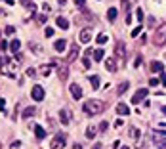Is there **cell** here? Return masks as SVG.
Here are the masks:
<instances>
[{
    "label": "cell",
    "mask_w": 166,
    "mask_h": 149,
    "mask_svg": "<svg viewBox=\"0 0 166 149\" xmlns=\"http://www.w3.org/2000/svg\"><path fill=\"white\" fill-rule=\"evenodd\" d=\"M120 149H128V147H126V145H122V147H120Z\"/></svg>",
    "instance_id": "obj_50"
},
{
    "label": "cell",
    "mask_w": 166,
    "mask_h": 149,
    "mask_svg": "<svg viewBox=\"0 0 166 149\" xmlns=\"http://www.w3.org/2000/svg\"><path fill=\"white\" fill-rule=\"evenodd\" d=\"M44 34L50 38V36H54V29H50V27H46V31H44Z\"/></svg>",
    "instance_id": "obj_34"
},
{
    "label": "cell",
    "mask_w": 166,
    "mask_h": 149,
    "mask_svg": "<svg viewBox=\"0 0 166 149\" xmlns=\"http://www.w3.org/2000/svg\"><path fill=\"white\" fill-rule=\"evenodd\" d=\"M136 13H138V21H140V23H141V21H143V12H141V10H138V12H136Z\"/></svg>",
    "instance_id": "obj_36"
},
{
    "label": "cell",
    "mask_w": 166,
    "mask_h": 149,
    "mask_svg": "<svg viewBox=\"0 0 166 149\" xmlns=\"http://www.w3.org/2000/svg\"><path fill=\"white\" fill-rule=\"evenodd\" d=\"M105 42H107V36L105 34H99L97 36V44H105Z\"/></svg>",
    "instance_id": "obj_32"
},
{
    "label": "cell",
    "mask_w": 166,
    "mask_h": 149,
    "mask_svg": "<svg viewBox=\"0 0 166 149\" xmlns=\"http://www.w3.org/2000/svg\"><path fill=\"white\" fill-rule=\"evenodd\" d=\"M90 84L94 86V90H97V88H99V77H97V75L90 77Z\"/></svg>",
    "instance_id": "obj_26"
},
{
    "label": "cell",
    "mask_w": 166,
    "mask_h": 149,
    "mask_svg": "<svg viewBox=\"0 0 166 149\" xmlns=\"http://www.w3.org/2000/svg\"><path fill=\"white\" fill-rule=\"evenodd\" d=\"M84 113H88V115H99L105 111V103H103L101 99H88L86 103L82 105Z\"/></svg>",
    "instance_id": "obj_1"
},
{
    "label": "cell",
    "mask_w": 166,
    "mask_h": 149,
    "mask_svg": "<svg viewBox=\"0 0 166 149\" xmlns=\"http://www.w3.org/2000/svg\"><path fill=\"white\" fill-rule=\"evenodd\" d=\"M31 52H36V54H42V48H40L36 42H31Z\"/></svg>",
    "instance_id": "obj_29"
},
{
    "label": "cell",
    "mask_w": 166,
    "mask_h": 149,
    "mask_svg": "<svg viewBox=\"0 0 166 149\" xmlns=\"http://www.w3.org/2000/svg\"><path fill=\"white\" fill-rule=\"evenodd\" d=\"M149 84H151V86H157V84H159V80H157V78H151V80H149Z\"/></svg>",
    "instance_id": "obj_44"
},
{
    "label": "cell",
    "mask_w": 166,
    "mask_h": 149,
    "mask_svg": "<svg viewBox=\"0 0 166 149\" xmlns=\"http://www.w3.org/2000/svg\"><path fill=\"white\" fill-rule=\"evenodd\" d=\"M34 113H36V109H34V107H27V109L23 111V115H21V117H23V119H29V117H32Z\"/></svg>",
    "instance_id": "obj_22"
},
{
    "label": "cell",
    "mask_w": 166,
    "mask_h": 149,
    "mask_svg": "<svg viewBox=\"0 0 166 149\" xmlns=\"http://www.w3.org/2000/svg\"><path fill=\"white\" fill-rule=\"evenodd\" d=\"M103 59V50H96L94 52V61H101Z\"/></svg>",
    "instance_id": "obj_28"
},
{
    "label": "cell",
    "mask_w": 166,
    "mask_h": 149,
    "mask_svg": "<svg viewBox=\"0 0 166 149\" xmlns=\"http://www.w3.org/2000/svg\"><path fill=\"white\" fill-rule=\"evenodd\" d=\"M116 56L118 58H124L126 56V46H124V42H116Z\"/></svg>",
    "instance_id": "obj_13"
},
{
    "label": "cell",
    "mask_w": 166,
    "mask_h": 149,
    "mask_svg": "<svg viewBox=\"0 0 166 149\" xmlns=\"http://www.w3.org/2000/svg\"><path fill=\"white\" fill-rule=\"evenodd\" d=\"M153 42L155 46H164L166 44V23L159 25V29H155V34H153Z\"/></svg>",
    "instance_id": "obj_2"
},
{
    "label": "cell",
    "mask_w": 166,
    "mask_h": 149,
    "mask_svg": "<svg viewBox=\"0 0 166 149\" xmlns=\"http://www.w3.org/2000/svg\"><path fill=\"white\" fill-rule=\"evenodd\" d=\"M128 86H130V82H126V80H124V82H120V84H118V88H116V96H122V94L128 90Z\"/></svg>",
    "instance_id": "obj_19"
},
{
    "label": "cell",
    "mask_w": 166,
    "mask_h": 149,
    "mask_svg": "<svg viewBox=\"0 0 166 149\" xmlns=\"http://www.w3.org/2000/svg\"><path fill=\"white\" fill-rule=\"evenodd\" d=\"M34 134H36L38 140H44V138H46V130L42 128V126H38V124H34Z\"/></svg>",
    "instance_id": "obj_16"
},
{
    "label": "cell",
    "mask_w": 166,
    "mask_h": 149,
    "mask_svg": "<svg viewBox=\"0 0 166 149\" xmlns=\"http://www.w3.org/2000/svg\"><path fill=\"white\" fill-rule=\"evenodd\" d=\"M6 2H8V4H10V6H12V4H13V0H6Z\"/></svg>",
    "instance_id": "obj_49"
},
{
    "label": "cell",
    "mask_w": 166,
    "mask_h": 149,
    "mask_svg": "<svg viewBox=\"0 0 166 149\" xmlns=\"http://www.w3.org/2000/svg\"><path fill=\"white\" fill-rule=\"evenodd\" d=\"M140 29H141V25L138 27V29H134V31H132V36H138V34H140Z\"/></svg>",
    "instance_id": "obj_42"
},
{
    "label": "cell",
    "mask_w": 166,
    "mask_h": 149,
    "mask_svg": "<svg viewBox=\"0 0 166 149\" xmlns=\"http://www.w3.org/2000/svg\"><path fill=\"white\" fill-rule=\"evenodd\" d=\"M162 67H164V65H162V63H160V61H153V63H151V71H157V73H159V71H162Z\"/></svg>",
    "instance_id": "obj_27"
},
{
    "label": "cell",
    "mask_w": 166,
    "mask_h": 149,
    "mask_svg": "<svg viewBox=\"0 0 166 149\" xmlns=\"http://www.w3.org/2000/svg\"><path fill=\"white\" fill-rule=\"evenodd\" d=\"M130 136H132V138H136V140H138V138H140L141 134H140V130H138V128H130Z\"/></svg>",
    "instance_id": "obj_30"
},
{
    "label": "cell",
    "mask_w": 166,
    "mask_h": 149,
    "mask_svg": "<svg viewBox=\"0 0 166 149\" xmlns=\"http://www.w3.org/2000/svg\"><path fill=\"white\" fill-rule=\"evenodd\" d=\"M96 134H97V128H96V126H88V130H86V138H88V140H92Z\"/></svg>",
    "instance_id": "obj_23"
},
{
    "label": "cell",
    "mask_w": 166,
    "mask_h": 149,
    "mask_svg": "<svg viewBox=\"0 0 166 149\" xmlns=\"http://www.w3.org/2000/svg\"><path fill=\"white\" fill-rule=\"evenodd\" d=\"M38 73L42 75V77H48V75L52 73V65H42V67L38 69Z\"/></svg>",
    "instance_id": "obj_20"
},
{
    "label": "cell",
    "mask_w": 166,
    "mask_h": 149,
    "mask_svg": "<svg viewBox=\"0 0 166 149\" xmlns=\"http://www.w3.org/2000/svg\"><path fill=\"white\" fill-rule=\"evenodd\" d=\"M19 2L23 4V6H27L31 12H36V4H34V2H31V0H19Z\"/></svg>",
    "instance_id": "obj_21"
},
{
    "label": "cell",
    "mask_w": 166,
    "mask_h": 149,
    "mask_svg": "<svg viewBox=\"0 0 166 149\" xmlns=\"http://www.w3.org/2000/svg\"><path fill=\"white\" fill-rule=\"evenodd\" d=\"M116 13H118V12H116V8H109L107 19H109V21H115V19H116Z\"/></svg>",
    "instance_id": "obj_24"
},
{
    "label": "cell",
    "mask_w": 166,
    "mask_h": 149,
    "mask_svg": "<svg viewBox=\"0 0 166 149\" xmlns=\"http://www.w3.org/2000/svg\"><path fill=\"white\" fill-rule=\"evenodd\" d=\"M36 19H38L40 23H44V21H46V15H44V13H40V15H36Z\"/></svg>",
    "instance_id": "obj_38"
},
{
    "label": "cell",
    "mask_w": 166,
    "mask_h": 149,
    "mask_svg": "<svg viewBox=\"0 0 166 149\" xmlns=\"http://www.w3.org/2000/svg\"><path fill=\"white\" fill-rule=\"evenodd\" d=\"M59 119H61V124L67 126V124L71 123V113L67 109H61V111H59Z\"/></svg>",
    "instance_id": "obj_9"
},
{
    "label": "cell",
    "mask_w": 166,
    "mask_h": 149,
    "mask_svg": "<svg viewBox=\"0 0 166 149\" xmlns=\"http://www.w3.org/2000/svg\"><path fill=\"white\" fill-rule=\"evenodd\" d=\"M78 38H80V42H82V44L90 42V38H92V31H90V29H82V31H80V36H78Z\"/></svg>",
    "instance_id": "obj_10"
},
{
    "label": "cell",
    "mask_w": 166,
    "mask_h": 149,
    "mask_svg": "<svg viewBox=\"0 0 166 149\" xmlns=\"http://www.w3.org/2000/svg\"><path fill=\"white\" fill-rule=\"evenodd\" d=\"M116 113H118V115H130V107L124 105V103H118L116 105Z\"/></svg>",
    "instance_id": "obj_15"
},
{
    "label": "cell",
    "mask_w": 166,
    "mask_h": 149,
    "mask_svg": "<svg viewBox=\"0 0 166 149\" xmlns=\"http://www.w3.org/2000/svg\"><path fill=\"white\" fill-rule=\"evenodd\" d=\"M75 2H77V6H80V8L86 6V0H75Z\"/></svg>",
    "instance_id": "obj_37"
},
{
    "label": "cell",
    "mask_w": 166,
    "mask_h": 149,
    "mask_svg": "<svg viewBox=\"0 0 166 149\" xmlns=\"http://www.w3.org/2000/svg\"><path fill=\"white\" fill-rule=\"evenodd\" d=\"M153 142L157 143V145H166V132H155Z\"/></svg>",
    "instance_id": "obj_7"
},
{
    "label": "cell",
    "mask_w": 166,
    "mask_h": 149,
    "mask_svg": "<svg viewBox=\"0 0 166 149\" xmlns=\"http://www.w3.org/2000/svg\"><path fill=\"white\" fill-rule=\"evenodd\" d=\"M134 4H136V0H122V10H124V12H128V10L134 6Z\"/></svg>",
    "instance_id": "obj_25"
},
{
    "label": "cell",
    "mask_w": 166,
    "mask_h": 149,
    "mask_svg": "<svg viewBox=\"0 0 166 149\" xmlns=\"http://www.w3.org/2000/svg\"><path fill=\"white\" fill-rule=\"evenodd\" d=\"M78 54H80V46L73 44V46H71V50H69V56L65 58V61H67V63H73V61L78 58Z\"/></svg>",
    "instance_id": "obj_5"
},
{
    "label": "cell",
    "mask_w": 166,
    "mask_h": 149,
    "mask_svg": "<svg viewBox=\"0 0 166 149\" xmlns=\"http://www.w3.org/2000/svg\"><path fill=\"white\" fill-rule=\"evenodd\" d=\"M31 97L34 99V101H42L44 99V88L42 86H32V90H31Z\"/></svg>",
    "instance_id": "obj_4"
},
{
    "label": "cell",
    "mask_w": 166,
    "mask_h": 149,
    "mask_svg": "<svg viewBox=\"0 0 166 149\" xmlns=\"http://www.w3.org/2000/svg\"><path fill=\"white\" fill-rule=\"evenodd\" d=\"M13 31H15V29H13L12 25H8V27H6V32H8V34H13Z\"/></svg>",
    "instance_id": "obj_40"
},
{
    "label": "cell",
    "mask_w": 166,
    "mask_h": 149,
    "mask_svg": "<svg viewBox=\"0 0 166 149\" xmlns=\"http://www.w3.org/2000/svg\"><path fill=\"white\" fill-rule=\"evenodd\" d=\"M141 63H143V58H141V56H138V58H136V67H140Z\"/></svg>",
    "instance_id": "obj_35"
},
{
    "label": "cell",
    "mask_w": 166,
    "mask_h": 149,
    "mask_svg": "<svg viewBox=\"0 0 166 149\" xmlns=\"http://www.w3.org/2000/svg\"><path fill=\"white\" fill-rule=\"evenodd\" d=\"M0 149H2V142H0Z\"/></svg>",
    "instance_id": "obj_51"
},
{
    "label": "cell",
    "mask_w": 166,
    "mask_h": 149,
    "mask_svg": "<svg viewBox=\"0 0 166 149\" xmlns=\"http://www.w3.org/2000/svg\"><path fill=\"white\" fill-rule=\"evenodd\" d=\"M0 48H2V50H8V42H4V40H2V42H0Z\"/></svg>",
    "instance_id": "obj_45"
},
{
    "label": "cell",
    "mask_w": 166,
    "mask_h": 149,
    "mask_svg": "<svg viewBox=\"0 0 166 149\" xmlns=\"http://www.w3.org/2000/svg\"><path fill=\"white\" fill-rule=\"evenodd\" d=\"M65 48H67V42H65L63 38H59V40L54 42V50H56V52H63Z\"/></svg>",
    "instance_id": "obj_11"
},
{
    "label": "cell",
    "mask_w": 166,
    "mask_h": 149,
    "mask_svg": "<svg viewBox=\"0 0 166 149\" xmlns=\"http://www.w3.org/2000/svg\"><path fill=\"white\" fill-rule=\"evenodd\" d=\"M59 4H61V6H65V4H67V0H59Z\"/></svg>",
    "instance_id": "obj_48"
},
{
    "label": "cell",
    "mask_w": 166,
    "mask_h": 149,
    "mask_svg": "<svg viewBox=\"0 0 166 149\" xmlns=\"http://www.w3.org/2000/svg\"><path fill=\"white\" fill-rule=\"evenodd\" d=\"M42 10H44V12H50L52 8H50V4H48V2H44V4H42Z\"/></svg>",
    "instance_id": "obj_39"
},
{
    "label": "cell",
    "mask_w": 166,
    "mask_h": 149,
    "mask_svg": "<svg viewBox=\"0 0 166 149\" xmlns=\"http://www.w3.org/2000/svg\"><path fill=\"white\" fill-rule=\"evenodd\" d=\"M56 23H58V27H59V29H63V31L69 29V19H65V17H58Z\"/></svg>",
    "instance_id": "obj_14"
},
{
    "label": "cell",
    "mask_w": 166,
    "mask_h": 149,
    "mask_svg": "<svg viewBox=\"0 0 166 149\" xmlns=\"http://www.w3.org/2000/svg\"><path fill=\"white\" fill-rule=\"evenodd\" d=\"M105 69H107L109 73H115L116 71V63H115V59H113V58H109L107 61H105Z\"/></svg>",
    "instance_id": "obj_12"
},
{
    "label": "cell",
    "mask_w": 166,
    "mask_h": 149,
    "mask_svg": "<svg viewBox=\"0 0 166 149\" xmlns=\"http://www.w3.org/2000/svg\"><path fill=\"white\" fill-rule=\"evenodd\" d=\"M107 126H109V123H107V121H103V123L99 124V128H97V130H101V132H105V130H107Z\"/></svg>",
    "instance_id": "obj_33"
},
{
    "label": "cell",
    "mask_w": 166,
    "mask_h": 149,
    "mask_svg": "<svg viewBox=\"0 0 166 149\" xmlns=\"http://www.w3.org/2000/svg\"><path fill=\"white\" fill-rule=\"evenodd\" d=\"M71 96L75 97V99H82V88L75 82V84H71Z\"/></svg>",
    "instance_id": "obj_8"
},
{
    "label": "cell",
    "mask_w": 166,
    "mask_h": 149,
    "mask_svg": "<svg viewBox=\"0 0 166 149\" xmlns=\"http://www.w3.org/2000/svg\"><path fill=\"white\" fill-rule=\"evenodd\" d=\"M21 147V142H13L12 143V149H19Z\"/></svg>",
    "instance_id": "obj_41"
},
{
    "label": "cell",
    "mask_w": 166,
    "mask_h": 149,
    "mask_svg": "<svg viewBox=\"0 0 166 149\" xmlns=\"http://www.w3.org/2000/svg\"><path fill=\"white\" fill-rule=\"evenodd\" d=\"M73 149H82V145H80V143H75V145H73Z\"/></svg>",
    "instance_id": "obj_46"
},
{
    "label": "cell",
    "mask_w": 166,
    "mask_h": 149,
    "mask_svg": "<svg viewBox=\"0 0 166 149\" xmlns=\"http://www.w3.org/2000/svg\"><path fill=\"white\" fill-rule=\"evenodd\" d=\"M147 94H149V90H145V88H141V90H138L134 94V97H132V103H140L141 99H145Z\"/></svg>",
    "instance_id": "obj_6"
},
{
    "label": "cell",
    "mask_w": 166,
    "mask_h": 149,
    "mask_svg": "<svg viewBox=\"0 0 166 149\" xmlns=\"http://www.w3.org/2000/svg\"><path fill=\"white\" fill-rule=\"evenodd\" d=\"M92 149H101V143H96V145H94Z\"/></svg>",
    "instance_id": "obj_47"
},
{
    "label": "cell",
    "mask_w": 166,
    "mask_h": 149,
    "mask_svg": "<svg viewBox=\"0 0 166 149\" xmlns=\"http://www.w3.org/2000/svg\"><path fill=\"white\" fill-rule=\"evenodd\" d=\"M4 105H6V101H4V99H0V111H2V113L6 111V109H4Z\"/></svg>",
    "instance_id": "obj_43"
},
{
    "label": "cell",
    "mask_w": 166,
    "mask_h": 149,
    "mask_svg": "<svg viewBox=\"0 0 166 149\" xmlns=\"http://www.w3.org/2000/svg\"><path fill=\"white\" fill-rule=\"evenodd\" d=\"M19 48H21V42H19L17 38H13L12 42H10V50H12L13 54H17V52H19Z\"/></svg>",
    "instance_id": "obj_18"
},
{
    "label": "cell",
    "mask_w": 166,
    "mask_h": 149,
    "mask_svg": "<svg viewBox=\"0 0 166 149\" xmlns=\"http://www.w3.org/2000/svg\"><path fill=\"white\" fill-rule=\"evenodd\" d=\"M65 143H67V138H65V134H58V136L52 138L50 142V149H63Z\"/></svg>",
    "instance_id": "obj_3"
},
{
    "label": "cell",
    "mask_w": 166,
    "mask_h": 149,
    "mask_svg": "<svg viewBox=\"0 0 166 149\" xmlns=\"http://www.w3.org/2000/svg\"><path fill=\"white\" fill-rule=\"evenodd\" d=\"M27 77H36V69H34V67H29V69H27Z\"/></svg>",
    "instance_id": "obj_31"
},
{
    "label": "cell",
    "mask_w": 166,
    "mask_h": 149,
    "mask_svg": "<svg viewBox=\"0 0 166 149\" xmlns=\"http://www.w3.org/2000/svg\"><path fill=\"white\" fill-rule=\"evenodd\" d=\"M59 78H61V80H67V78H69V69H67V65H61V67H59Z\"/></svg>",
    "instance_id": "obj_17"
}]
</instances>
